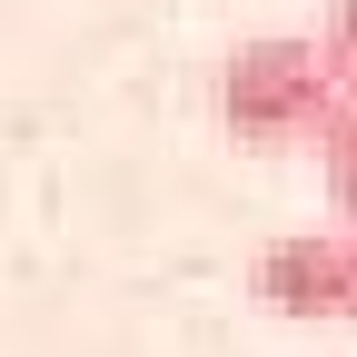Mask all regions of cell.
<instances>
[{"mask_svg":"<svg viewBox=\"0 0 357 357\" xmlns=\"http://www.w3.org/2000/svg\"><path fill=\"white\" fill-rule=\"evenodd\" d=\"M347 100V79L328 70L318 40H238L218 60V119L238 149H307Z\"/></svg>","mask_w":357,"mask_h":357,"instance_id":"obj_1","label":"cell"},{"mask_svg":"<svg viewBox=\"0 0 357 357\" xmlns=\"http://www.w3.org/2000/svg\"><path fill=\"white\" fill-rule=\"evenodd\" d=\"M318 50H328V70L357 89V0H337V10H328V30H318Z\"/></svg>","mask_w":357,"mask_h":357,"instance_id":"obj_4","label":"cell"},{"mask_svg":"<svg viewBox=\"0 0 357 357\" xmlns=\"http://www.w3.org/2000/svg\"><path fill=\"white\" fill-rule=\"evenodd\" d=\"M307 149H318V169H328V189H337V218L357 229V89H347L337 109H328V129H318V139H307Z\"/></svg>","mask_w":357,"mask_h":357,"instance_id":"obj_3","label":"cell"},{"mask_svg":"<svg viewBox=\"0 0 357 357\" xmlns=\"http://www.w3.org/2000/svg\"><path fill=\"white\" fill-rule=\"evenodd\" d=\"M258 298L278 307V318H357V229L278 238L258 258Z\"/></svg>","mask_w":357,"mask_h":357,"instance_id":"obj_2","label":"cell"}]
</instances>
